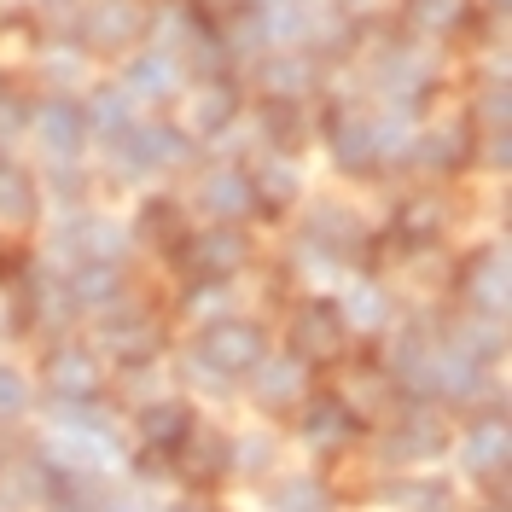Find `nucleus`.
<instances>
[{"mask_svg": "<svg viewBox=\"0 0 512 512\" xmlns=\"http://www.w3.org/2000/svg\"><path fill=\"white\" fill-rule=\"evenodd\" d=\"M419 18L448 30V24H460V0H419Z\"/></svg>", "mask_w": 512, "mask_h": 512, "instance_id": "20e7f679", "label": "nucleus"}, {"mask_svg": "<svg viewBox=\"0 0 512 512\" xmlns=\"http://www.w3.org/2000/svg\"><path fill=\"white\" fill-rule=\"evenodd\" d=\"M41 128H47V140H53V152H76V140H82V117L70 111V105H47V117H41Z\"/></svg>", "mask_w": 512, "mask_h": 512, "instance_id": "f03ea898", "label": "nucleus"}, {"mask_svg": "<svg viewBox=\"0 0 512 512\" xmlns=\"http://www.w3.org/2000/svg\"><path fill=\"white\" fill-rule=\"evenodd\" d=\"M94 123H99V128H123V123H128V111H123V105H99Z\"/></svg>", "mask_w": 512, "mask_h": 512, "instance_id": "0eeeda50", "label": "nucleus"}, {"mask_svg": "<svg viewBox=\"0 0 512 512\" xmlns=\"http://www.w3.org/2000/svg\"><path fill=\"white\" fill-rule=\"evenodd\" d=\"M18 402H24L18 379H12V373H0V408H18Z\"/></svg>", "mask_w": 512, "mask_h": 512, "instance_id": "6e6552de", "label": "nucleus"}, {"mask_svg": "<svg viewBox=\"0 0 512 512\" xmlns=\"http://www.w3.org/2000/svg\"><path fill=\"white\" fill-rule=\"evenodd\" d=\"M256 332L251 326H216L210 338H204V355L210 361H222V367H245V361H256Z\"/></svg>", "mask_w": 512, "mask_h": 512, "instance_id": "f257e3e1", "label": "nucleus"}, {"mask_svg": "<svg viewBox=\"0 0 512 512\" xmlns=\"http://www.w3.org/2000/svg\"><path fill=\"white\" fill-rule=\"evenodd\" d=\"M134 76H140V82H152V88H163V82H169V59H146Z\"/></svg>", "mask_w": 512, "mask_h": 512, "instance_id": "423d86ee", "label": "nucleus"}, {"mask_svg": "<svg viewBox=\"0 0 512 512\" xmlns=\"http://www.w3.org/2000/svg\"><path fill=\"white\" fill-rule=\"evenodd\" d=\"M489 6H507V0H489Z\"/></svg>", "mask_w": 512, "mask_h": 512, "instance_id": "1a4fd4ad", "label": "nucleus"}, {"mask_svg": "<svg viewBox=\"0 0 512 512\" xmlns=\"http://www.w3.org/2000/svg\"><path fill=\"white\" fill-rule=\"evenodd\" d=\"M146 431H152V437H163V443H169V437H181V414H175V408H163L158 419H146Z\"/></svg>", "mask_w": 512, "mask_h": 512, "instance_id": "39448f33", "label": "nucleus"}, {"mask_svg": "<svg viewBox=\"0 0 512 512\" xmlns=\"http://www.w3.org/2000/svg\"><path fill=\"white\" fill-rule=\"evenodd\" d=\"M0 210L30 216V181H24V175H12V169H0Z\"/></svg>", "mask_w": 512, "mask_h": 512, "instance_id": "7ed1b4c3", "label": "nucleus"}]
</instances>
